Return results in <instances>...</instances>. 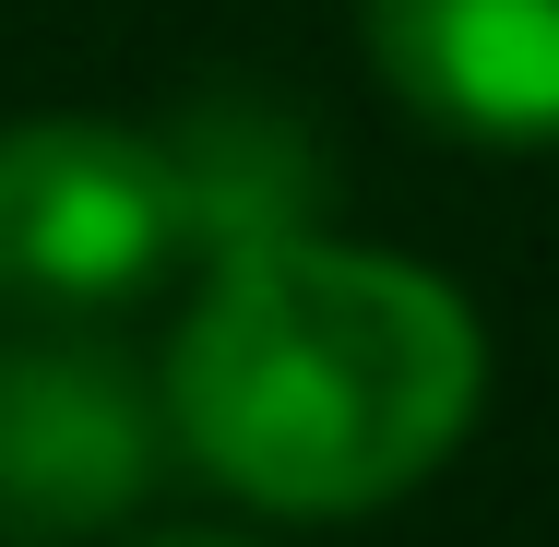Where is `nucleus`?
I'll return each mask as SVG.
<instances>
[{"mask_svg": "<svg viewBox=\"0 0 559 547\" xmlns=\"http://www.w3.org/2000/svg\"><path fill=\"white\" fill-rule=\"evenodd\" d=\"M143 547H250V536H143Z\"/></svg>", "mask_w": 559, "mask_h": 547, "instance_id": "nucleus-6", "label": "nucleus"}, {"mask_svg": "<svg viewBox=\"0 0 559 547\" xmlns=\"http://www.w3.org/2000/svg\"><path fill=\"white\" fill-rule=\"evenodd\" d=\"M167 262H191V238H179L155 131H108V119L0 131V310H36V322L119 310Z\"/></svg>", "mask_w": 559, "mask_h": 547, "instance_id": "nucleus-2", "label": "nucleus"}, {"mask_svg": "<svg viewBox=\"0 0 559 547\" xmlns=\"http://www.w3.org/2000/svg\"><path fill=\"white\" fill-rule=\"evenodd\" d=\"M167 381H143L119 345L84 333H12L0 345V547L108 536L167 464Z\"/></svg>", "mask_w": 559, "mask_h": 547, "instance_id": "nucleus-3", "label": "nucleus"}, {"mask_svg": "<svg viewBox=\"0 0 559 547\" xmlns=\"http://www.w3.org/2000/svg\"><path fill=\"white\" fill-rule=\"evenodd\" d=\"M381 84L452 143H559V0H357Z\"/></svg>", "mask_w": 559, "mask_h": 547, "instance_id": "nucleus-4", "label": "nucleus"}, {"mask_svg": "<svg viewBox=\"0 0 559 547\" xmlns=\"http://www.w3.org/2000/svg\"><path fill=\"white\" fill-rule=\"evenodd\" d=\"M167 155V191H179V238L191 262H238V250H274V238H310L322 215V143L286 96H250V84H203L191 108L155 131Z\"/></svg>", "mask_w": 559, "mask_h": 547, "instance_id": "nucleus-5", "label": "nucleus"}, {"mask_svg": "<svg viewBox=\"0 0 559 547\" xmlns=\"http://www.w3.org/2000/svg\"><path fill=\"white\" fill-rule=\"evenodd\" d=\"M476 393H488L476 310L429 262L345 250L322 226L203 262V298L167 345V417L191 464L286 524L405 500L476 429Z\"/></svg>", "mask_w": 559, "mask_h": 547, "instance_id": "nucleus-1", "label": "nucleus"}]
</instances>
